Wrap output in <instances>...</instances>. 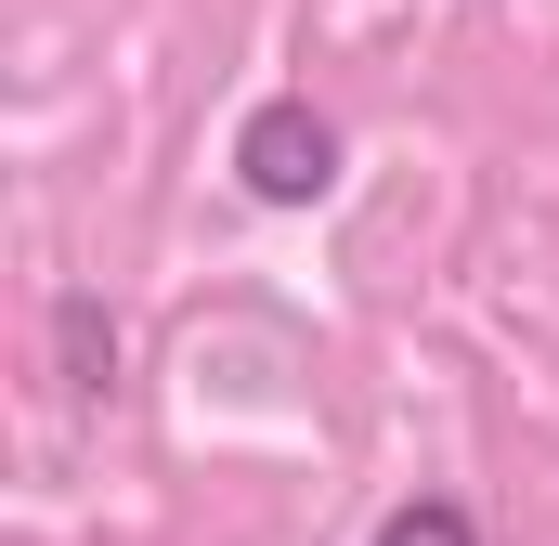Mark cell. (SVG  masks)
Here are the masks:
<instances>
[{
    "label": "cell",
    "instance_id": "6da1fadb",
    "mask_svg": "<svg viewBox=\"0 0 559 546\" xmlns=\"http://www.w3.org/2000/svg\"><path fill=\"white\" fill-rule=\"evenodd\" d=\"M235 169H248V195H261V209H312V195L338 182V118H325L312 92H274V105H248Z\"/></svg>",
    "mask_w": 559,
    "mask_h": 546
},
{
    "label": "cell",
    "instance_id": "7a4b0ae2",
    "mask_svg": "<svg viewBox=\"0 0 559 546\" xmlns=\"http://www.w3.org/2000/svg\"><path fill=\"white\" fill-rule=\"evenodd\" d=\"M52 339H66V391H118V325L92 299H52Z\"/></svg>",
    "mask_w": 559,
    "mask_h": 546
},
{
    "label": "cell",
    "instance_id": "3957f363",
    "mask_svg": "<svg viewBox=\"0 0 559 546\" xmlns=\"http://www.w3.org/2000/svg\"><path fill=\"white\" fill-rule=\"evenodd\" d=\"M378 546H481V534H468V508H455V495H404V508L378 521Z\"/></svg>",
    "mask_w": 559,
    "mask_h": 546
}]
</instances>
